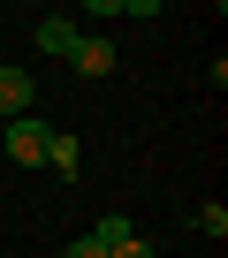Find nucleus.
<instances>
[{"label": "nucleus", "mask_w": 228, "mask_h": 258, "mask_svg": "<svg viewBox=\"0 0 228 258\" xmlns=\"http://www.w3.org/2000/svg\"><path fill=\"white\" fill-rule=\"evenodd\" d=\"M91 235H99V243H106V250H114V243H130V235H137V228H130V220H122V213H106V220H99V228H91Z\"/></svg>", "instance_id": "obj_6"}, {"label": "nucleus", "mask_w": 228, "mask_h": 258, "mask_svg": "<svg viewBox=\"0 0 228 258\" xmlns=\"http://www.w3.org/2000/svg\"><path fill=\"white\" fill-rule=\"evenodd\" d=\"M46 167H53L61 182H76V175H84V145L69 137V129H53V145H46Z\"/></svg>", "instance_id": "obj_5"}, {"label": "nucleus", "mask_w": 228, "mask_h": 258, "mask_svg": "<svg viewBox=\"0 0 228 258\" xmlns=\"http://www.w3.org/2000/svg\"><path fill=\"white\" fill-rule=\"evenodd\" d=\"M46 145H53V129H46L38 114H23V121H8V137H0V152H8L16 167H46Z\"/></svg>", "instance_id": "obj_1"}, {"label": "nucleus", "mask_w": 228, "mask_h": 258, "mask_svg": "<svg viewBox=\"0 0 228 258\" xmlns=\"http://www.w3.org/2000/svg\"><path fill=\"white\" fill-rule=\"evenodd\" d=\"M198 235L220 243V235H228V205H198Z\"/></svg>", "instance_id": "obj_7"}, {"label": "nucleus", "mask_w": 228, "mask_h": 258, "mask_svg": "<svg viewBox=\"0 0 228 258\" xmlns=\"http://www.w3.org/2000/svg\"><path fill=\"white\" fill-rule=\"evenodd\" d=\"M31 99H38L31 69H0V121H23V114H31Z\"/></svg>", "instance_id": "obj_3"}, {"label": "nucleus", "mask_w": 228, "mask_h": 258, "mask_svg": "<svg viewBox=\"0 0 228 258\" xmlns=\"http://www.w3.org/2000/svg\"><path fill=\"white\" fill-rule=\"evenodd\" d=\"M106 258H152V243H145V235H130V243H114Z\"/></svg>", "instance_id": "obj_9"}, {"label": "nucleus", "mask_w": 228, "mask_h": 258, "mask_svg": "<svg viewBox=\"0 0 228 258\" xmlns=\"http://www.w3.org/2000/svg\"><path fill=\"white\" fill-rule=\"evenodd\" d=\"M69 69H76L84 84H99V76H114V69H122V53H114V38H76Z\"/></svg>", "instance_id": "obj_2"}, {"label": "nucleus", "mask_w": 228, "mask_h": 258, "mask_svg": "<svg viewBox=\"0 0 228 258\" xmlns=\"http://www.w3.org/2000/svg\"><path fill=\"white\" fill-rule=\"evenodd\" d=\"M76 38H84V31H76V16H38V53L69 61V53H76Z\"/></svg>", "instance_id": "obj_4"}, {"label": "nucleus", "mask_w": 228, "mask_h": 258, "mask_svg": "<svg viewBox=\"0 0 228 258\" xmlns=\"http://www.w3.org/2000/svg\"><path fill=\"white\" fill-rule=\"evenodd\" d=\"M61 258H106V243H99V235H76V243H69Z\"/></svg>", "instance_id": "obj_8"}]
</instances>
